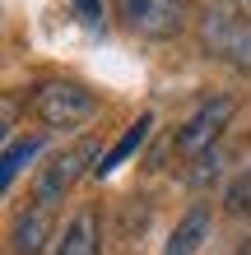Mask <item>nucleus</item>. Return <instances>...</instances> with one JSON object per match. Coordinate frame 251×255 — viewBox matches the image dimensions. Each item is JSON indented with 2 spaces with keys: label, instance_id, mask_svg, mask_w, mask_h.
<instances>
[{
  "label": "nucleus",
  "instance_id": "f257e3e1",
  "mask_svg": "<svg viewBox=\"0 0 251 255\" xmlns=\"http://www.w3.org/2000/svg\"><path fill=\"white\" fill-rule=\"evenodd\" d=\"M200 42H205L210 56H219L233 70L251 74V9L247 5H238V0H214L200 14Z\"/></svg>",
  "mask_w": 251,
  "mask_h": 255
},
{
  "label": "nucleus",
  "instance_id": "f03ea898",
  "mask_svg": "<svg viewBox=\"0 0 251 255\" xmlns=\"http://www.w3.org/2000/svg\"><path fill=\"white\" fill-rule=\"evenodd\" d=\"M98 98L88 93L84 84H70V79H51L33 93V112L47 121L51 130H65V126H79L84 116H93Z\"/></svg>",
  "mask_w": 251,
  "mask_h": 255
},
{
  "label": "nucleus",
  "instance_id": "7ed1b4c3",
  "mask_svg": "<svg viewBox=\"0 0 251 255\" xmlns=\"http://www.w3.org/2000/svg\"><path fill=\"white\" fill-rule=\"evenodd\" d=\"M233 112H238V102H233V98H210V102H200V107L191 112V121L177 130L172 148H177V153H186V158H200L205 148H214L219 130L233 121Z\"/></svg>",
  "mask_w": 251,
  "mask_h": 255
},
{
  "label": "nucleus",
  "instance_id": "20e7f679",
  "mask_svg": "<svg viewBox=\"0 0 251 255\" xmlns=\"http://www.w3.org/2000/svg\"><path fill=\"white\" fill-rule=\"evenodd\" d=\"M126 28L144 37H172L182 28V0H116Z\"/></svg>",
  "mask_w": 251,
  "mask_h": 255
},
{
  "label": "nucleus",
  "instance_id": "39448f33",
  "mask_svg": "<svg viewBox=\"0 0 251 255\" xmlns=\"http://www.w3.org/2000/svg\"><path fill=\"white\" fill-rule=\"evenodd\" d=\"M93 158V144H75L70 153H61V158H51L47 167H42V176H37V204L42 209H56V200H65V190L75 186V176L84 172V162Z\"/></svg>",
  "mask_w": 251,
  "mask_h": 255
},
{
  "label": "nucleus",
  "instance_id": "423d86ee",
  "mask_svg": "<svg viewBox=\"0 0 251 255\" xmlns=\"http://www.w3.org/2000/svg\"><path fill=\"white\" fill-rule=\"evenodd\" d=\"M47 237H51V209L33 204L28 214H19L9 246H14V255H42V251H47Z\"/></svg>",
  "mask_w": 251,
  "mask_h": 255
},
{
  "label": "nucleus",
  "instance_id": "0eeeda50",
  "mask_svg": "<svg viewBox=\"0 0 251 255\" xmlns=\"http://www.w3.org/2000/svg\"><path fill=\"white\" fill-rule=\"evenodd\" d=\"M205 237H210V204H191L186 218L172 228L163 255H196V251L205 246Z\"/></svg>",
  "mask_w": 251,
  "mask_h": 255
},
{
  "label": "nucleus",
  "instance_id": "6e6552de",
  "mask_svg": "<svg viewBox=\"0 0 251 255\" xmlns=\"http://www.w3.org/2000/svg\"><path fill=\"white\" fill-rule=\"evenodd\" d=\"M149 130H154V112H144L140 121H130V130H126V134H121V139H116V144H112V148H107V153H102V158H98L88 172H93L98 181H102V176H112V172L121 167V162H126L130 153H135V148H140L144 139H149Z\"/></svg>",
  "mask_w": 251,
  "mask_h": 255
},
{
  "label": "nucleus",
  "instance_id": "1a4fd4ad",
  "mask_svg": "<svg viewBox=\"0 0 251 255\" xmlns=\"http://www.w3.org/2000/svg\"><path fill=\"white\" fill-rule=\"evenodd\" d=\"M56 255H98V214L93 209H84L65 223L61 232V251Z\"/></svg>",
  "mask_w": 251,
  "mask_h": 255
},
{
  "label": "nucleus",
  "instance_id": "9d476101",
  "mask_svg": "<svg viewBox=\"0 0 251 255\" xmlns=\"http://www.w3.org/2000/svg\"><path fill=\"white\" fill-rule=\"evenodd\" d=\"M42 144H47L42 134H28V139H9V148H5V167H0V186H5V190L14 186V176H19L28 162L42 153Z\"/></svg>",
  "mask_w": 251,
  "mask_h": 255
},
{
  "label": "nucleus",
  "instance_id": "9b49d317",
  "mask_svg": "<svg viewBox=\"0 0 251 255\" xmlns=\"http://www.w3.org/2000/svg\"><path fill=\"white\" fill-rule=\"evenodd\" d=\"M224 209H228V214H238V218L251 214V167L238 172V176L228 181V190H224Z\"/></svg>",
  "mask_w": 251,
  "mask_h": 255
},
{
  "label": "nucleus",
  "instance_id": "f8f14e48",
  "mask_svg": "<svg viewBox=\"0 0 251 255\" xmlns=\"http://www.w3.org/2000/svg\"><path fill=\"white\" fill-rule=\"evenodd\" d=\"M219 172H224V153H219V148H205V153L196 158V167L186 172V181L196 186V190H205V186H210Z\"/></svg>",
  "mask_w": 251,
  "mask_h": 255
},
{
  "label": "nucleus",
  "instance_id": "ddd939ff",
  "mask_svg": "<svg viewBox=\"0 0 251 255\" xmlns=\"http://www.w3.org/2000/svg\"><path fill=\"white\" fill-rule=\"evenodd\" d=\"M75 5H79V14H84L88 23H98V19H102V0H75Z\"/></svg>",
  "mask_w": 251,
  "mask_h": 255
},
{
  "label": "nucleus",
  "instance_id": "4468645a",
  "mask_svg": "<svg viewBox=\"0 0 251 255\" xmlns=\"http://www.w3.org/2000/svg\"><path fill=\"white\" fill-rule=\"evenodd\" d=\"M238 5H242V0H238Z\"/></svg>",
  "mask_w": 251,
  "mask_h": 255
},
{
  "label": "nucleus",
  "instance_id": "2eb2a0df",
  "mask_svg": "<svg viewBox=\"0 0 251 255\" xmlns=\"http://www.w3.org/2000/svg\"><path fill=\"white\" fill-rule=\"evenodd\" d=\"M247 251H251V246H247Z\"/></svg>",
  "mask_w": 251,
  "mask_h": 255
}]
</instances>
